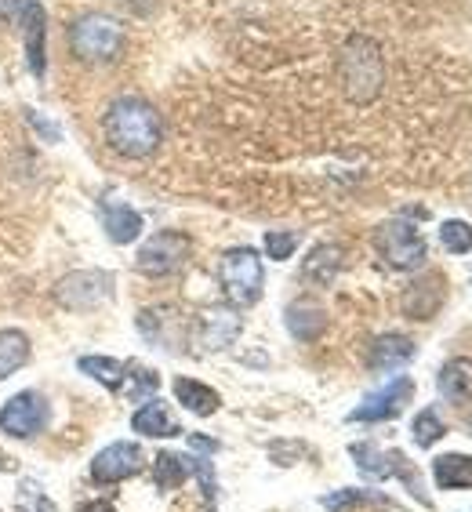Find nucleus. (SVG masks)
Wrapping results in <instances>:
<instances>
[{
	"instance_id": "14",
	"label": "nucleus",
	"mask_w": 472,
	"mask_h": 512,
	"mask_svg": "<svg viewBox=\"0 0 472 512\" xmlns=\"http://www.w3.org/2000/svg\"><path fill=\"white\" fill-rule=\"evenodd\" d=\"M131 429H135V433H142V436H153V440H168V436L182 433V425L171 418L168 404H164V400H157V396H153V400H146V404L131 414Z\"/></svg>"
},
{
	"instance_id": "26",
	"label": "nucleus",
	"mask_w": 472,
	"mask_h": 512,
	"mask_svg": "<svg viewBox=\"0 0 472 512\" xmlns=\"http://www.w3.org/2000/svg\"><path fill=\"white\" fill-rule=\"evenodd\" d=\"M153 476H157L160 491H175V487H182V483H186V476H189V458H186V454L160 451L157 462H153Z\"/></svg>"
},
{
	"instance_id": "5",
	"label": "nucleus",
	"mask_w": 472,
	"mask_h": 512,
	"mask_svg": "<svg viewBox=\"0 0 472 512\" xmlns=\"http://www.w3.org/2000/svg\"><path fill=\"white\" fill-rule=\"evenodd\" d=\"M374 251L385 258V266L400 269V273L422 269L425 258H429L425 237L407 218H389V222H382V226L374 229Z\"/></svg>"
},
{
	"instance_id": "17",
	"label": "nucleus",
	"mask_w": 472,
	"mask_h": 512,
	"mask_svg": "<svg viewBox=\"0 0 472 512\" xmlns=\"http://www.w3.org/2000/svg\"><path fill=\"white\" fill-rule=\"evenodd\" d=\"M440 396L447 404H469L472 400V360L469 356H454L440 367Z\"/></svg>"
},
{
	"instance_id": "30",
	"label": "nucleus",
	"mask_w": 472,
	"mask_h": 512,
	"mask_svg": "<svg viewBox=\"0 0 472 512\" xmlns=\"http://www.w3.org/2000/svg\"><path fill=\"white\" fill-rule=\"evenodd\" d=\"M295 247H298V233H287V229H269L266 233V255L276 258V262L295 255Z\"/></svg>"
},
{
	"instance_id": "27",
	"label": "nucleus",
	"mask_w": 472,
	"mask_h": 512,
	"mask_svg": "<svg viewBox=\"0 0 472 512\" xmlns=\"http://www.w3.org/2000/svg\"><path fill=\"white\" fill-rule=\"evenodd\" d=\"M356 505H378V509H385L389 498L378 491H335L324 498V509H331V512H349V509H356Z\"/></svg>"
},
{
	"instance_id": "7",
	"label": "nucleus",
	"mask_w": 472,
	"mask_h": 512,
	"mask_svg": "<svg viewBox=\"0 0 472 512\" xmlns=\"http://www.w3.org/2000/svg\"><path fill=\"white\" fill-rule=\"evenodd\" d=\"M51 298L62 309H69V313H91V309H99L102 302L113 298V273H106V269H77V273H66L59 284L51 287Z\"/></svg>"
},
{
	"instance_id": "3",
	"label": "nucleus",
	"mask_w": 472,
	"mask_h": 512,
	"mask_svg": "<svg viewBox=\"0 0 472 512\" xmlns=\"http://www.w3.org/2000/svg\"><path fill=\"white\" fill-rule=\"evenodd\" d=\"M69 48L80 62H113L124 48V26L113 15L88 11L69 26Z\"/></svg>"
},
{
	"instance_id": "6",
	"label": "nucleus",
	"mask_w": 472,
	"mask_h": 512,
	"mask_svg": "<svg viewBox=\"0 0 472 512\" xmlns=\"http://www.w3.org/2000/svg\"><path fill=\"white\" fill-rule=\"evenodd\" d=\"M349 454L356 458V469H360L367 480H389V476H396V480L407 483V491H411L418 502L429 505L422 476L414 473L411 458H407L404 451H382V447H374V444H353Z\"/></svg>"
},
{
	"instance_id": "31",
	"label": "nucleus",
	"mask_w": 472,
	"mask_h": 512,
	"mask_svg": "<svg viewBox=\"0 0 472 512\" xmlns=\"http://www.w3.org/2000/svg\"><path fill=\"white\" fill-rule=\"evenodd\" d=\"M22 4H26V0H0V19H11V15H19Z\"/></svg>"
},
{
	"instance_id": "25",
	"label": "nucleus",
	"mask_w": 472,
	"mask_h": 512,
	"mask_svg": "<svg viewBox=\"0 0 472 512\" xmlns=\"http://www.w3.org/2000/svg\"><path fill=\"white\" fill-rule=\"evenodd\" d=\"M160 389V375L157 371H149V367H138L128 364V375H124V385H120L117 393H124L131 404H142V400H153Z\"/></svg>"
},
{
	"instance_id": "18",
	"label": "nucleus",
	"mask_w": 472,
	"mask_h": 512,
	"mask_svg": "<svg viewBox=\"0 0 472 512\" xmlns=\"http://www.w3.org/2000/svg\"><path fill=\"white\" fill-rule=\"evenodd\" d=\"M287 320V331L298 338V342H316V338L324 335L327 327V313L316 302H309V298H298V302H291L284 313Z\"/></svg>"
},
{
	"instance_id": "10",
	"label": "nucleus",
	"mask_w": 472,
	"mask_h": 512,
	"mask_svg": "<svg viewBox=\"0 0 472 512\" xmlns=\"http://www.w3.org/2000/svg\"><path fill=\"white\" fill-rule=\"evenodd\" d=\"M411 400H414V382L400 375L385 385V389L367 396L364 404L349 414V422H389L396 414H404V407L411 404Z\"/></svg>"
},
{
	"instance_id": "8",
	"label": "nucleus",
	"mask_w": 472,
	"mask_h": 512,
	"mask_svg": "<svg viewBox=\"0 0 472 512\" xmlns=\"http://www.w3.org/2000/svg\"><path fill=\"white\" fill-rule=\"evenodd\" d=\"M189 251H193V240H189L186 233H178V229H160V233H153L146 244L138 247L135 266L142 276L160 280V276H171L175 269H182Z\"/></svg>"
},
{
	"instance_id": "15",
	"label": "nucleus",
	"mask_w": 472,
	"mask_h": 512,
	"mask_svg": "<svg viewBox=\"0 0 472 512\" xmlns=\"http://www.w3.org/2000/svg\"><path fill=\"white\" fill-rule=\"evenodd\" d=\"M342 262H345V251L338 244H316L309 251V258L302 262V280H309L316 287L335 284V276L342 273Z\"/></svg>"
},
{
	"instance_id": "16",
	"label": "nucleus",
	"mask_w": 472,
	"mask_h": 512,
	"mask_svg": "<svg viewBox=\"0 0 472 512\" xmlns=\"http://www.w3.org/2000/svg\"><path fill=\"white\" fill-rule=\"evenodd\" d=\"M443 306V276H422L404 291V313L414 320H429Z\"/></svg>"
},
{
	"instance_id": "9",
	"label": "nucleus",
	"mask_w": 472,
	"mask_h": 512,
	"mask_svg": "<svg viewBox=\"0 0 472 512\" xmlns=\"http://www.w3.org/2000/svg\"><path fill=\"white\" fill-rule=\"evenodd\" d=\"M48 414V396L37 389H22L0 407V433H8L11 440H33L48 425Z\"/></svg>"
},
{
	"instance_id": "28",
	"label": "nucleus",
	"mask_w": 472,
	"mask_h": 512,
	"mask_svg": "<svg viewBox=\"0 0 472 512\" xmlns=\"http://www.w3.org/2000/svg\"><path fill=\"white\" fill-rule=\"evenodd\" d=\"M440 240L451 255H469L472 251V226L462 218H447L440 226Z\"/></svg>"
},
{
	"instance_id": "32",
	"label": "nucleus",
	"mask_w": 472,
	"mask_h": 512,
	"mask_svg": "<svg viewBox=\"0 0 472 512\" xmlns=\"http://www.w3.org/2000/svg\"><path fill=\"white\" fill-rule=\"evenodd\" d=\"M189 444L197 447V451H207V454H211V451H218V444H215V440H204V436H189Z\"/></svg>"
},
{
	"instance_id": "21",
	"label": "nucleus",
	"mask_w": 472,
	"mask_h": 512,
	"mask_svg": "<svg viewBox=\"0 0 472 512\" xmlns=\"http://www.w3.org/2000/svg\"><path fill=\"white\" fill-rule=\"evenodd\" d=\"M236 335H240V316L229 313V309H211L200 320V342L207 349H226Z\"/></svg>"
},
{
	"instance_id": "11",
	"label": "nucleus",
	"mask_w": 472,
	"mask_h": 512,
	"mask_svg": "<svg viewBox=\"0 0 472 512\" xmlns=\"http://www.w3.org/2000/svg\"><path fill=\"white\" fill-rule=\"evenodd\" d=\"M142 447L128 444V440H120V444H109L95 454V462H91V480L95 483H120V480H131V476L142 473Z\"/></svg>"
},
{
	"instance_id": "29",
	"label": "nucleus",
	"mask_w": 472,
	"mask_h": 512,
	"mask_svg": "<svg viewBox=\"0 0 472 512\" xmlns=\"http://www.w3.org/2000/svg\"><path fill=\"white\" fill-rule=\"evenodd\" d=\"M411 433H414V444L418 447H433L436 440L447 433V425H443V418L436 411H422L418 418H414Z\"/></svg>"
},
{
	"instance_id": "4",
	"label": "nucleus",
	"mask_w": 472,
	"mask_h": 512,
	"mask_svg": "<svg viewBox=\"0 0 472 512\" xmlns=\"http://www.w3.org/2000/svg\"><path fill=\"white\" fill-rule=\"evenodd\" d=\"M218 280H222V291H226L233 306H255L262 298V284H266L262 258H258L255 247H229L222 262H218Z\"/></svg>"
},
{
	"instance_id": "19",
	"label": "nucleus",
	"mask_w": 472,
	"mask_h": 512,
	"mask_svg": "<svg viewBox=\"0 0 472 512\" xmlns=\"http://www.w3.org/2000/svg\"><path fill=\"white\" fill-rule=\"evenodd\" d=\"M142 215L131 211L128 204H102V229L113 244H131V240L142 237Z\"/></svg>"
},
{
	"instance_id": "13",
	"label": "nucleus",
	"mask_w": 472,
	"mask_h": 512,
	"mask_svg": "<svg viewBox=\"0 0 472 512\" xmlns=\"http://www.w3.org/2000/svg\"><path fill=\"white\" fill-rule=\"evenodd\" d=\"M414 360V342L404 335H378L371 345V353H367V364L371 371L378 375H389V371H400L404 364Z\"/></svg>"
},
{
	"instance_id": "23",
	"label": "nucleus",
	"mask_w": 472,
	"mask_h": 512,
	"mask_svg": "<svg viewBox=\"0 0 472 512\" xmlns=\"http://www.w3.org/2000/svg\"><path fill=\"white\" fill-rule=\"evenodd\" d=\"M26 364H30V338H26V331L4 327V331H0V382L11 378Z\"/></svg>"
},
{
	"instance_id": "20",
	"label": "nucleus",
	"mask_w": 472,
	"mask_h": 512,
	"mask_svg": "<svg viewBox=\"0 0 472 512\" xmlns=\"http://www.w3.org/2000/svg\"><path fill=\"white\" fill-rule=\"evenodd\" d=\"M433 480L440 491L472 487V454H440L433 462Z\"/></svg>"
},
{
	"instance_id": "22",
	"label": "nucleus",
	"mask_w": 472,
	"mask_h": 512,
	"mask_svg": "<svg viewBox=\"0 0 472 512\" xmlns=\"http://www.w3.org/2000/svg\"><path fill=\"white\" fill-rule=\"evenodd\" d=\"M175 396L178 404L186 407V411L200 414V418H211V414L222 407V396L204 382H193V378H175Z\"/></svg>"
},
{
	"instance_id": "33",
	"label": "nucleus",
	"mask_w": 472,
	"mask_h": 512,
	"mask_svg": "<svg viewBox=\"0 0 472 512\" xmlns=\"http://www.w3.org/2000/svg\"><path fill=\"white\" fill-rule=\"evenodd\" d=\"M77 512H117V509H113L109 502H84Z\"/></svg>"
},
{
	"instance_id": "34",
	"label": "nucleus",
	"mask_w": 472,
	"mask_h": 512,
	"mask_svg": "<svg viewBox=\"0 0 472 512\" xmlns=\"http://www.w3.org/2000/svg\"><path fill=\"white\" fill-rule=\"evenodd\" d=\"M37 512H55V502H51L48 494H37Z\"/></svg>"
},
{
	"instance_id": "24",
	"label": "nucleus",
	"mask_w": 472,
	"mask_h": 512,
	"mask_svg": "<svg viewBox=\"0 0 472 512\" xmlns=\"http://www.w3.org/2000/svg\"><path fill=\"white\" fill-rule=\"evenodd\" d=\"M77 367H80V375L95 378V382L113 389V393L124 385V375H128V364H124V360H113V356H80Z\"/></svg>"
},
{
	"instance_id": "2",
	"label": "nucleus",
	"mask_w": 472,
	"mask_h": 512,
	"mask_svg": "<svg viewBox=\"0 0 472 512\" xmlns=\"http://www.w3.org/2000/svg\"><path fill=\"white\" fill-rule=\"evenodd\" d=\"M342 88L345 95L364 106V102L378 99V91L385 84V66H382V51L371 37H349V44L342 48Z\"/></svg>"
},
{
	"instance_id": "12",
	"label": "nucleus",
	"mask_w": 472,
	"mask_h": 512,
	"mask_svg": "<svg viewBox=\"0 0 472 512\" xmlns=\"http://www.w3.org/2000/svg\"><path fill=\"white\" fill-rule=\"evenodd\" d=\"M19 26H22V44H26V62H30V73L37 80H44L48 73V15L37 0H26L19 11Z\"/></svg>"
},
{
	"instance_id": "1",
	"label": "nucleus",
	"mask_w": 472,
	"mask_h": 512,
	"mask_svg": "<svg viewBox=\"0 0 472 512\" xmlns=\"http://www.w3.org/2000/svg\"><path fill=\"white\" fill-rule=\"evenodd\" d=\"M102 135H106L109 149L120 153V157L146 160L164 142V120L146 99L120 95V99L109 102L106 117H102Z\"/></svg>"
}]
</instances>
